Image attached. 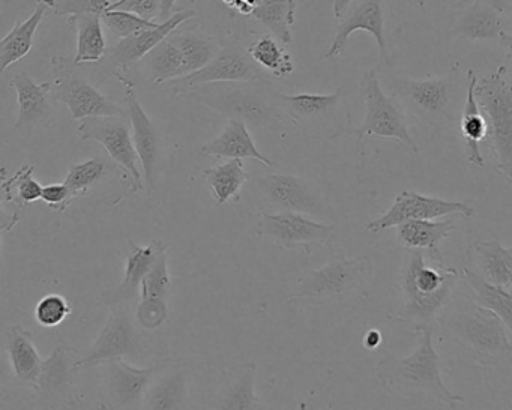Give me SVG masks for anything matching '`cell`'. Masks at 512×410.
I'll use <instances>...</instances> for the list:
<instances>
[{
    "label": "cell",
    "instance_id": "obj_27",
    "mask_svg": "<svg viewBox=\"0 0 512 410\" xmlns=\"http://www.w3.org/2000/svg\"><path fill=\"white\" fill-rule=\"evenodd\" d=\"M128 253L127 262H125V278L121 286L115 292L107 295V304L122 305L124 302L131 301L136 298L140 293V286H142L143 278L151 271L152 266L157 262L158 257L169 250L164 242L152 239L151 244L146 247H140L133 239H128Z\"/></svg>",
    "mask_w": 512,
    "mask_h": 410
},
{
    "label": "cell",
    "instance_id": "obj_48",
    "mask_svg": "<svg viewBox=\"0 0 512 410\" xmlns=\"http://www.w3.org/2000/svg\"><path fill=\"white\" fill-rule=\"evenodd\" d=\"M227 7L233 8L238 13L245 14V16H251L254 8L259 4V0H223Z\"/></svg>",
    "mask_w": 512,
    "mask_h": 410
},
{
    "label": "cell",
    "instance_id": "obj_7",
    "mask_svg": "<svg viewBox=\"0 0 512 410\" xmlns=\"http://www.w3.org/2000/svg\"><path fill=\"white\" fill-rule=\"evenodd\" d=\"M223 47L217 38L179 26L140 62L143 76L152 83L182 79L206 67Z\"/></svg>",
    "mask_w": 512,
    "mask_h": 410
},
{
    "label": "cell",
    "instance_id": "obj_3",
    "mask_svg": "<svg viewBox=\"0 0 512 410\" xmlns=\"http://www.w3.org/2000/svg\"><path fill=\"white\" fill-rule=\"evenodd\" d=\"M385 86L407 116L436 131H460L467 97V73H463L460 65H454L443 76L422 80L389 74L385 77Z\"/></svg>",
    "mask_w": 512,
    "mask_h": 410
},
{
    "label": "cell",
    "instance_id": "obj_33",
    "mask_svg": "<svg viewBox=\"0 0 512 410\" xmlns=\"http://www.w3.org/2000/svg\"><path fill=\"white\" fill-rule=\"evenodd\" d=\"M457 230L452 220H412L395 227V239L404 250L419 248L443 260L440 244Z\"/></svg>",
    "mask_w": 512,
    "mask_h": 410
},
{
    "label": "cell",
    "instance_id": "obj_21",
    "mask_svg": "<svg viewBox=\"0 0 512 410\" xmlns=\"http://www.w3.org/2000/svg\"><path fill=\"white\" fill-rule=\"evenodd\" d=\"M119 82L125 86V103H127L131 127H133L134 145H136L143 176H145V190L146 193L152 194L157 184L158 163H160V136L154 122L137 100L134 83L128 77Z\"/></svg>",
    "mask_w": 512,
    "mask_h": 410
},
{
    "label": "cell",
    "instance_id": "obj_30",
    "mask_svg": "<svg viewBox=\"0 0 512 410\" xmlns=\"http://www.w3.org/2000/svg\"><path fill=\"white\" fill-rule=\"evenodd\" d=\"M181 361H172L152 382L143 409H184L187 406L190 373L181 367Z\"/></svg>",
    "mask_w": 512,
    "mask_h": 410
},
{
    "label": "cell",
    "instance_id": "obj_5",
    "mask_svg": "<svg viewBox=\"0 0 512 410\" xmlns=\"http://www.w3.org/2000/svg\"><path fill=\"white\" fill-rule=\"evenodd\" d=\"M412 331L419 335L418 349L409 356H385L377 362L374 374L379 385L388 394L400 397L424 398L445 406L464 404V398L443 382L439 353L434 349V328L424 326Z\"/></svg>",
    "mask_w": 512,
    "mask_h": 410
},
{
    "label": "cell",
    "instance_id": "obj_9",
    "mask_svg": "<svg viewBox=\"0 0 512 410\" xmlns=\"http://www.w3.org/2000/svg\"><path fill=\"white\" fill-rule=\"evenodd\" d=\"M365 104L364 121L350 130V136L361 142L364 137H382L400 142L410 154L419 157V148L409 131V116L401 104L383 91L376 71H367L361 83Z\"/></svg>",
    "mask_w": 512,
    "mask_h": 410
},
{
    "label": "cell",
    "instance_id": "obj_1",
    "mask_svg": "<svg viewBox=\"0 0 512 410\" xmlns=\"http://www.w3.org/2000/svg\"><path fill=\"white\" fill-rule=\"evenodd\" d=\"M434 329L464 361L488 370H505L512 362L511 332L497 314L472 298L461 278Z\"/></svg>",
    "mask_w": 512,
    "mask_h": 410
},
{
    "label": "cell",
    "instance_id": "obj_49",
    "mask_svg": "<svg viewBox=\"0 0 512 410\" xmlns=\"http://www.w3.org/2000/svg\"><path fill=\"white\" fill-rule=\"evenodd\" d=\"M382 343V334L376 329H370L367 334L364 335V347L367 350H376L377 347Z\"/></svg>",
    "mask_w": 512,
    "mask_h": 410
},
{
    "label": "cell",
    "instance_id": "obj_13",
    "mask_svg": "<svg viewBox=\"0 0 512 410\" xmlns=\"http://www.w3.org/2000/svg\"><path fill=\"white\" fill-rule=\"evenodd\" d=\"M79 134L80 139L103 146L110 158L130 176V188L124 196L116 200L115 205L119 200L145 190V179L137 167V161L140 160L134 145L130 116H95L83 119L79 125Z\"/></svg>",
    "mask_w": 512,
    "mask_h": 410
},
{
    "label": "cell",
    "instance_id": "obj_31",
    "mask_svg": "<svg viewBox=\"0 0 512 410\" xmlns=\"http://www.w3.org/2000/svg\"><path fill=\"white\" fill-rule=\"evenodd\" d=\"M478 85L475 71L467 70V97L461 113L460 133L466 142L467 160L476 167H484L485 160L482 157L481 143L488 137L487 119L476 100L475 89Z\"/></svg>",
    "mask_w": 512,
    "mask_h": 410
},
{
    "label": "cell",
    "instance_id": "obj_23",
    "mask_svg": "<svg viewBox=\"0 0 512 410\" xmlns=\"http://www.w3.org/2000/svg\"><path fill=\"white\" fill-rule=\"evenodd\" d=\"M19 101V118L13 127L14 133L23 137L34 133L52 121L55 101L52 98V82L35 83L28 71H19L11 80Z\"/></svg>",
    "mask_w": 512,
    "mask_h": 410
},
{
    "label": "cell",
    "instance_id": "obj_26",
    "mask_svg": "<svg viewBox=\"0 0 512 410\" xmlns=\"http://www.w3.org/2000/svg\"><path fill=\"white\" fill-rule=\"evenodd\" d=\"M466 263L488 283L512 292V248L503 247L499 239L472 242Z\"/></svg>",
    "mask_w": 512,
    "mask_h": 410
},
{
    "label": "cell",
    "instance_id": "obj_16",
    "mask_svg": "<svg viewBox=\"0 0 512 410\" xmlns=\"http://www.w3.org/2000/svg\"><path fill=\"white\" fill-rule=\"evenodd\" d=\"M193 17H196L194 11H176L169 20L161 22L155 28L122 38L115 46L107 49L106 56L100 62L101 70L112 74L118 80L127 79L128 71L134 64L142 62L164 38L169 37L173 31Z\"/></svg>",
    "mask_w": 512,
    "mask_h": 410
},
{
    "label": "cell",
    "instance_id": "obj_11",
    "mask_svg": "<svg viewBox=\"0 0 512 410\" xmlns=\"http://www.w3.org/2000/svg\"><path fill=\"white\" fill-rule=\"evenodd\" d=\"M253 235L265 239L287 251H304L310 256L314 247L331 245L337 239V227L334 224L316 221L307 214L299 212L277 211L262 212L253 226Z\"/></svg>",
    "mask_w": 512,
    "mask_h": 410
},
{
    "label": "cell",
    "instance_id": "obj_51",
    "mask_svg": "<svg viewBox=\"0 0 512 410\" xmlns=\"http://www.w3.org/2000/svg\"><path fill=\"white\" fill-rule=\"evenodd\" d=\"M499 43L502 49L505 50L506 58H508V61L512 64V35L505 32L502 38H500Z\"/></svg>",
    "mask_w": 512,
    "mask_h": 410
},
{
    "label": "cell",
    "instance_id": "obj_19",
    "mask_svg": "<svg viewBox=\"0 0 512 410\" xmlns=\"http://www.w3.org/2000/svg\"><path fill=\"white\" fill-rule=\"evenodd\" d=\"M79 353L67 343L56 344L49 359L41 370L35 391L40 398L41 407L59 409L71 407L77 403L76 373Z\"/></svg>",
    "mask_w": 512,
    "mask_h": 410
},
{
    "label": "cell",
    "instance_id": "obj_28",
    "mask_svg": "<svg viewBox=\"0 0 512 410\" xmlns=\"http://www.w3.org/2000/svg\"><path fill=\"white\" fill-rule=\"evenodd\" d=\"M202 154L215 158H253L263 166L272 167L274 163L262 154L254 143L247 122L241 119H229L226 127L215 139L202 146Z\"/></svg>",
    "mask_w": 512,
    "mask_h": 410
},
{
    "label": "cell",
    "instance_id": "obj_35",
    "mask_svg": "<svg viewBox=\"0 0 512 410\" xmlns=\"http://www.w3.org/2000/svg\"><path fill=\"white\" fill-rule=\"evenodd\" d=\"M461 283L469 290L472 298L482 307L488 308L500 317L512 335V292L503 287L494 286L481 277L469 265L460 272Z\"/></svg>",
    "mask_w": 512,
    "mask_h": 410
},
{
    "label": "cell",
    "instance_id": "obj_47",
    "mask_svg": "<svg viewBox=\"0 0 512 410\" xmlns=\"http://www.w3.org/2000/svg\"><path fill=\"white\" fill-rule=\"evenodd\" d=\"M41 200L49 206L52 211L65 212L73 203V196L65 184H52L43 188Z\"/></svg>",
    "mask_w": 512,
    "mask_h": 410
},
{
    "label": "cell",
    "instance_id": "obj_17",
    "mask_svg": "<svg viewBox=\"0 0 512 410\" xmlns=\"http://www.w3.org/2000/svg\"><path fill=\"white\" fill-rule=\"evenodd\" d=\"M172 361H161L148 368L134 367L124 359L106 362L104 368V392L110 409H143V401L158 374Z\"/></svg>",
    "mask_w": 512,
    "mask_h": 410
},
{
    "label": "cell",
    "instance_id": "obj_32",
    "mask_svg": "<svg viewBox=\"0 0 512 410\" xmlns=\"http://www.w3.org/2000/svg\"><path fill=\"white\" fill-rule=\"evenodd\" d=\"M5 347L10 356L14 379L22 385L35 388L40 379L44 361L32 340L31 332L22 325H14L8 331Z\"/></svg>",
    "mask_w": 512,
    "mask_h": 410
},
{
    "label": "cell",
    "instance_id": "obj_52",
    "mask_svg": "<svg viewBox=\"0 0 512 410\" xmlns=\"http://www.w3.org/2000/svg\"><path fill=\"white\" fill-rule=\"evenodd\" d=\"M163 4V22L169 20L175 14L176 0H161Z\"/></svg>",
    "mask_w": 512,
    "mask_h": 410
},
{
    "label": "cell",
    "instance_id": "obj_40",
    "mask_svg": "<svg viewBox=\"0 0 512 410\" xmlns=\"http://www.w3.org/2000/svg\"><path fill=\"white\" fill-rule=\"evenodd\" d=\"M106 172L107 166L103 160L91 158L83 163L73 164L64 184L67 185L71 196L76 200L77 197L88 196L91 188L104 178Z\"/></svg>",
    "mask_w": 512,
    "mask_h": 410
},
{
    "label": "cell",
    "instance_id": "obj_22",
    "mask_svg": "<svg viewBox=\"0 0 512 410\" xmlns=\"http://www.w3.org/2000/svg\"><path fill=\"white\" fill-rule=\"evenodd\" d=\"M385 0H353L349 10L340 19L337 26V34L329 49L326 50L325 58H338L346 49L347 40L350 35L358 31L368 32L373 35L379 46L383 59H388V49L385 40Z\"/></svg>",
    "mask_w": 512,
    "mask_h": 410
},
{
    "label": "cell",
    "instance_id": "obj_53",
    "mask_svg": "<svg viewBox=\"0 0 512 410\" xmlns=\"http://www.w3.org/2000/svg\"><path fill=\"white\" fill-rule=\"evenodd\" d=\"M506 16H511V19H512V8H511V11H509V13L506 14Z\"/></svg>",
    "mask_w": 512,
    "mask_h": 410
},
{
    "label": "cell",
    "instance_id": "obj_12",
    "mask_svg": "<svg viewBox=\"0 0 512 410\" xmlns=\"http://www.w3.org/2000/svg\"><path fill=\"white\" fill-rule=\"evenodd\" d=\"M343 86L334 94H283L287 115L293 127L314 139L334 140L349 134V118L344 115Z\"/></svg>",
    "mask_w": 512,
    "mask_h": 410
},
{
    "label": "cell",
    "instance_id": "obj_42",
    "mask_svg": "<svg viewBox=\"0 0 512 410\" xmlns=\"http://www.w3.org/2000/svg\"><path fill=\"white\" fill-rule=\"evenodd\" d=\"M101 17H103L104 26L109 29L110 34L119 40L160 25V22H149L136 14L121 10L104 11Z\"/></svg>",
    "mask_w": 512,
    "mask_h": 410
},
{
    "label": "cell",
    "instance_id": "obj_44",
    "mask_svg": "<svg viewBox=\"0 0 512 410\" xmlns=\"http://www.w3.org/2000/svg\"><path fill=\"white\" fill-rule=\"evenodd\" d=\"M169 319V304L167 301H152L140 299L136 310V320L146 331L160 328Z\"/></svg>",
    "mask_w": 512,
    "mask_h": 410
},
{
    "label": "cell",
    "instance_id": "obj_34",
    "mask_svg": "<svg viewBox=\"0 0 512 410\" xmlns=\"http://www.w3.org/2000/svg\"><path fill=\"white\" fill-rule=\"evenodd\" d=\"M68 20L77 35L74 61L79 65L100 64L107 53L103 17L100 14H76Z\"/></svg>",
    "mask_w": 512,
    "mask_h": 410
},
{
    "label": "cell",
    "instance_id": "obj_24",
    "mask_svg": "<svg viewBox=\"0 0 512 410\" xmlns=\"http://www.w3.org/2000/svg\"><path fill=\"white\" fill-rule=\"evenodd\" d=\"M451 31L463 40L493 43L506 32V16L479 0H466L454 10Z\"/></svg>",
    "mask_w": 512,
    "mask_h": 410
},
{
    "label": "cell",
    "instance_id": "obj_6",
    "mask_svg": "<svg viewBox=\"0 0 512 410\" xmlns=\"http://www.w3.org/2000/svg\"><path fill=\"white\" fill-rule=\"evenodd\" d=\"M373 265L368 257H337L299 278L289 302L349 304L368 296Z\"/></svg>",
    "mask_w": 512,
    "mask_h": 410
},
{
    "label": "cell",
    "instance_id": "obj_43",
    "mask_svg": "<svg viewBox=\"0 0 512 410\" xmlns=\"http://www.w3.org/2000/svg\"><path fill=\"white\" fill-rule=\"evenodd\" d=\"M71 311H73V308L64 296L52 293V295L44 296L38 302L37 307H35V320L43 328H55L70 316Z\"/></svg>",
    "mask_w": 512,
    "mask_h": 410
},
{
    "label": "cell",
    "instance_id": "obj_15",
    "mask_svg": "<svg viewBox=\"0 0 512 410\" xmlns=\"http://www.w3.org/2000/svg\"><path fill=\"white\" fill-rule=\"evenodd\" d=\"M257 193L277 211L322 215L325 199L310 179L287 172L263 173L254 181Z\"/></svg>",
    "mask_w": 512,
    "mask_h": 410
},
{
    "label": "cell",
    "instance_id": "obj_4",
    "mask_svg": "<svg viewBox=\"0 0 512 410\" xmlns=\"http://www.w3.org/2000/svg\"><path fill=\"white\" fill-rule=\"evenodd\" d=\"M175 97L208 107L226 118L241 119L248 127L269 130L284 122L292 124L283 92L268 79L206 83L184 89Z\"/></svg>",
    "mask_w": 512,
    "mask_h": 410
},
{
    "label": "cell",
    "instance_id": "obj_46",
    "mask_svg": "<svg viewBox=\"0 0 512 410\" xmlns=\"http://www.w3.org/2000/svg\"><path fill=\"white\" fill-rule=\"evenodd\" d=\"M109 10L127 11V13H133L142 19L149 20V22L163 19L161 0H118V2H112Z\"/></svg>",
    "mask_w": 512,
    "mask_h": 410
},
{
    "label": "cell",
    "instance_id": "obj_38",
    "mask_svg": "<svg viewBox=\"0 0 512 410\" xmlns=\"http://www.w3.org/2000/svg\"><path fill=\"white\" fill-rule=\"evenodd\" d=\"M296 0H259L251 17L262 23L275 38L286 44L292 43L290 28L295 23Z\"/></svg>",
    "mask_w": 512,
    "mask_h": 410
},
{
    "label": "cell",
    "instance_id": "obj_41",
    "mask_svg": "<svg viewBox=\"0 0 512 410\" xmlns=\"http://www.w3.org/2000/svg\"><path fill=\"white\" fill-rule=\"evenodd\" d=\"M170 289H172V277H170L169 271V250H166L158 257L148 275L143 278L142 286H140V299L167 301Z\"/></svg>",
    "mask_w": 512,
    "mask_h": 410
},
{
    "label": "cell",
    "instance_id": "obj_37",
    "mask_svg": "<svg viewBox=\"0 0 512 410\" xmlns=\"http://www.w3.org/2000/svg\"><path fill=\"white\" fill-rule=\"evenodd\" d=\"M248 56L254 64L277 79H284L295 71L292 56L284 49V44L278 38L262 37L247 47Z\"/></svg>",
    "mask_w": 512,
    "mask_h": 410
},
{
    "label": "cell",
    "instance_id": "obj_8",
    "mask_svg": "<svg viewBox=\"0 0 512 410\" xmlns=\"http://www.w3.org/2000/svg\"><path fill=\"white\" fill-rule=\"evenodd\" d=\"M475 94L487 119L494 169L512 181V83L505 65L479 80Z\"/></svg>",
    "mask_w": 512,
    "mask_h": 410
},
{
    "label": "cell",
    "instance_id": "obj_14",
    "mask_svg": "<svg viewBox=\"0 0 512 410\" xmlns=\"http://www.w3.org/2000/svg\"><path fill=\"white\" fill-rule=\"evenodd\" d=\"M475 208L464 202L424 196L416 191H401L385 212L367 224L368 232L379 235L388 229L412 220H437L448 215H458L469 220L475 215Z\"/></svg>",
    "mask_w": 512,
    "mask_h": 410
},
{
    "label": "cell",
    "instance_id": "obj_36",
    "mask_svg": "<svg viewBox=\"0 0 512 410\" xmlns=\"http://www.w3.org/2000/svg\"><path fill=\"white\" fill-rule=\"evenodd\" d=\"M203 178L217 205L224 206L229 202H239L248 173L241 158H230L220 166L203 170Z\"/></svg>",
    "mask_w": 512,
    "mask_h": 410
},
{
    "label": "cell",
    "instance_id": "obj_25",
    "mask_svg": "<svg viewBox=\"0 0 512 410\" xmlns=\"http://www.w3.org/2000/svg\"><path fill=\"white\" fill-rule=\"evenodd\" d=\"M257 368L254 362L233 364L221 377L217 398L211 407L217 409H263L256 394Z\"/></svg>",
    "mask_w": 512,
    "mask_h": 410
},
{
    "label": "cell",
    "instance_id": "obj_50",
    "mask_svg": "<svg viewBox=\"0 0 512 410\" xmlns=\"http://www.w3.org/2000/svg\"><path fill=\"white\" fill-rule=\"evenodd\" d=\"M482 4L490 5L494 10L500 11L502 14H508L512 8V0H479Z\"/></svg>",
    "mask_w": 512,
    "mask_h": 410
},
{
    "label": "cell",
    "instance_id": "obj_20",
    "mask_svg": "<svg viewBox=\"0 0 512 410\" xmlns=\"http://www.w3.org/2000/svg\"><path fill=\"white\" fill-rule=\"evenodd\" d=\"M262 79H266V73L254 64L253 59L248 56L247 49L239 43H232L224 46L202 70L170 82V88H172V94L176 95L184 89L206 85V83L248 82V80Z\"/></svg>",
    "mask_w": 512,
    "mask_h": 410
},
{
    "label": "cell",
    "instance_id": "obj_18",
    "mask_svg": "<svg viewBox=\"0 0 512 410\" xmlns=\"http://www.w3.org/2000/svg\"><path fill=\"white\" fill-rule=\"evenodd\" d=\"M143 344L137 329L131 323L127 310L122 305H113L109 319L88 353L77 361V368L88 370L125 356H136L142 352Z\"/></svg>",
    "mask_w": 512,
    "mask_h": 410
},
{
    "label": "cell",
    "instance_id": "obj_45",
    "mask_svg": "<svg viewBox=\"0 0 512 410\" xmlns=\"http://www.w3.org/2000/svg\"><path fill=\"white\" fill-rule=\"evenodd\" d=\"M110 0H61L53 8V16H76V14H100L109 10Z\"/></svg>",
    "mask_w": 512,
    "mask_h": 410
},
{
    "label": "cell",
    "instance_id": "obj_2",
    "mask_svg": "<svg viewBox=\"0 0 512 410\" xmlns=\"http://www.w3.org/2000/svg\"><path fill=\"white\" fill-rule=\"evenodd\" d=\"M460 284V272L434 259L425 250H406L398 289L401 305L392 319L409 323L412 329L436 326L437 316Z\"/></svg>",
    "mask_w": 512,
    "mask_h": 410
},
{
    "label": "cell",
    "instance_id": "obj_29",
    "mask_svg": "<svg viewBox=\"0 0 512 410\" xmlns=\"http://www.w3.org/2000/svg\"><path fill=\"white\" fill-rule=\"evenodd\" d=\"M56 0H37L34 13L25 20L17 22L13 31L0 41V73L25 59L34 47V38L46 17L47 11L55 8Z\"/></svg>",
    "mask_w": 512,
    "mask_h": 410
},
{
    "label": "cell",
    "instance_id": "obj_10",
    "mask_svg": "<svg viewBox=\"0 0 512 410\" xmlns=\"http://www.w3.org/2000/svg\"><path fill=\"white\" fill-rule=\"evenodd\" d=\"M80 68L82 65L77 64L74 58L53 56V101L65 104L74 121L95 116H128V109H124L109 95L98 91Z\"/></svg>",
    "mask_w": 512,
    "mask_h": 410
},
{
    "label": "cell",
    "instance_id": "obj_39",
    "mask_svg": "<svg viewBox=\"0 0 512 410\" xmlns=\"http://www.w3.org/2000/svg\"><path fill=\"white\" fill-rule=\"evenodd\" d=\"M34 166L20 167L19 172L11 179H4L2 190L5 194V202L14 203L19 206H29L38 202L43 196V185L32 178Z\"/></svg>",
    "mask_w": 512,
    "mask_h": 410
}]
</instances>
